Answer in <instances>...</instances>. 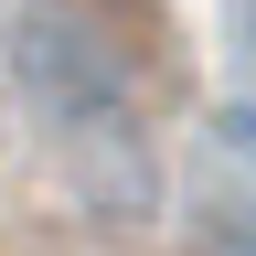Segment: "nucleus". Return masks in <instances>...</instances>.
<instances>
[{
    "instance_id": "obj_1",
    "label": "nucleus",
    "mask_w": 256,
    "mask_h": 256,
    "mask_svg": "<svg viewBox=\"0 0 256 256\" xmlns=\"http://www.w3.org/2000/svg\"><path fill=\"white\" fill-rule=\"evenodd\" d=\"M11 75L22 96L43 107L64 139H128V86H118V54L96 43V22H75L64 0H32V11L11 22Z\"/></svg>"
},
{
    "instance_id": "obj_2",
    "label": "nucleus",
    "mask_w": 256,
    "mask_h": 256,
    "mask_svg": "<svg viewBox=\"0 0 256 256\" xmlns=\"http://www.w3.org/2000/svg\"><path fill=\"white\" fill-rule=\"evenodd\" d=\"M214 256H256V214H214Z\"/></svg>"
}]
</instances>
